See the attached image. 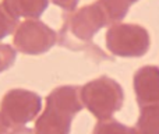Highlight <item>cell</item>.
Segmentation results:
<instances>
[{
	"label": "cell",
	"mask_w": 159,
	"mask_h": 134,
	"mask_svg": "<svg viewBox=\"0 0 159 134\" xmlns=\"http://www.w3.org/2000/svg\"><path fill=\"white\" fill-rule=\"evenodd\" d=\"M109 20L98 2L63 14V25L59 31V44L74 52H87L89 56L106 60V55L95 46L93 36L107 27Z\"/></svg>",
	"instance_id": "6da1fadb"
},
{
	"label": "cell",
	"mask_w": 159,
	"mask_h": 134,
	"mask_svg": "<svg viewBox=\"0 0 159 134\" xmlns=\"http://www.w3.org/2000/svg\"><path fill=\"white\" fill-rule=\"evenodd\" d=\"M81 87L61 85L46 96V106L35 123V134H70L74 116L81 112Z\"/></svg>",
	"instance_id": "7a4b0ae2"
},
{
	"label": "cell",
	"mask_w": 159,
	"mask_h": 134,
	"mask_svg": "<svg viewBox=\"0 0 159 134\" xmlns=\"http://www.w3.org/2000/svg\"><path fill=\"white\" fill-rule=\"evenodd\" d=\"M81 101L98 120H109L123 106L124 92L117 81L101 76L81 87Z\"/></svg>",
	"instance_id": "3957f363"
},
{
	"label": "cell",
	"mask_w": 159,
	"mask_h": 134,
	"mask_svg": "<svg viewBox=\"0 0 159 134\" xmlns=\"http://www.w3.org/2000/svg\"><path fill=\"white\" fill-rule=\"evenodd\" d=\"M149 32L138 24H113L106 32V48L119 58H141L149 50Z\"/></svg>",
	"instance_id": "277c9868"
},
{
	"label": "cell",
	"mask_w": 159,
	"mask_h": 134,
	"mask_svg": "<svg viewBox=\"0 0 159 134\" xmlns=\"http://www.w3.org/2000/svg\"><path fill=\"white\" fill-rule=\"evenodd\" d=\"M17 22L18 20L11 16L4 8V6L0 4V41H3L6 36H8L16 31Z\"/></svg>",
	"instance_id": "8fae6325"
},
{
	"label": "cell",
	"mask_w": 159,
	"mask_h": 134,
	"mask_svg": "<svg viewBox=\"0 0 159 134\" xmlns=\"http://www.w3.org/2000/svg\"><path fill=\"white\" fill-rule=\"evenodd\" d=\"M96 2L103 8L110 25L120 22L127 16L130 6L133 4L131 0H96Z\"/></svg>",
	"instance_id": "9c48e42d"
},
{
	"label": "cell",
	"mask_w": 159,
	"mask_h": 134,
	"mask_svg": "<svg viewBox=\"0 0 159 134\" xmlns=\"http://www.w3.org/2000/svg\"><path fill=\"white\" fill-rule=\"evenodd\" d=\"M134 92L140 112L159 110V67L144 66L135 71Z\"/></svg>",
	"instance_id": "52a82bcc"
},
{
	"label": "cell",
	"mask_w": 159,
	"mask_h": 134,
	"mask_svg": "<svg viewBox=\"0 0 159 134\" xmlns=\"http://www.w3.org/2000/svg\"><path fill=\"white\" fill-rule=\"evenodd\" d=\"M92 134H133V127H127L113 119L99 120V123L93 127Z\"/></svg>",
	"instance_id": "30bf717a"
},
{
	"label": "cell",
	"mask_w": 159,
	"mask_h": 134,
	"mask_svg": "<svg viewBox=\"0 0 159 134\" xmlns=\"http://www.w3.org/2000/svg\"><path fill=\"white\" fill-rule=\"evenodd\" d=\"M42 109V98L32 91L14 88L4 94L0 102V118L8 127L25 126Z\"/></svg>",
	"instance_id": "5b68a950"
},
{
	"label": "cell",
	"mask_w": 159,
	"mask_h": 134,
	"mask_svg": "<svg viewBox=\"0 0 159 134\" xmlns=\"http://www.w3.org/2000/svg\"><path fill=\"white\" fill-rule=\"evenodd\" d=\"M2 4L17 20H38L48 8L49 0H3Z\"/></svg>",
	"instance_id": "ba28073f"
},
{
	"label": "cell",
	"mask_w": 159,
	"mask_h": 134,
	"mask_svg": "<svg viewBox=\"0 0 159 134\" xmlns=\"http://www.w3.org/2000/svg\"><path fill=\"white\" fill-rule=\"evenodd\" d=\"M133 134H140V133H138V132H137V130H135V129H134V127H133Z\"/></svg>",
	"instance_id": "9a60e30c"
},
{
	"label": "cell",
	"mask_w": 159,
	"mask_h": 134,
	"mask_svg": "<svg viewBox=\"0 0 159 134\" xmlns=\"http://www.w3.org/2000/svg\"><path fill=\"white\" fill-rule=\"evenodd\" d=\"M14 133V127H8L3 123L2 118H0V134H13Z\"/></svg>",
	"instance_id": "5bb4252c"
},
{
	"label": "cell",
	"mask_w": 159,
	"mask_h": 134,
	"mask_svg": "<svg viewBox=\"0 0 159 134\" xmlns=\"http://www.w3.org/2000/svg\"><path fill=\"white\" fill-rule=\"evenodd\" d=\"M52 2L55 6L63 8L64 11H74L80 0H52Z\"/></svg>",
	"instance_id": "4fadbf2b"
},
{
	"label": "cell",
	"mask_w": 159,
	"mask_h": 134,
	"mask_svg": "<svg viewBox=\"0 0 159 134\" xmlns=\"http://www.w3.org/2000/svg\"><path fill=\"white\" fill-rule=\"evenodd\" d=\"M57 42V32L39 20H25L16 28L13 45L18 52L30 56L43 55Z\"/></svg>",
	"instance_id": "8992f818"
},
{
	"label": "cell",
	"mask_w": 159,
	"mask_h": 134,
	"mask_svg": "<svg viewBox=\"0 0 159 134\" xmlns=\"http://www.w3.org/2000/svg\"><path fill=\"white\" fill-rule=\"evenodd\" d=\"M16 49L10 45H0V73L8 70L16 62Z\"/></svg>",
	"instance_id": "7c38bea8"
},
{
	"label": "cell",
	"mask_w": 159,
	"mask_h": 134,
	"mask_svg": "<svg viewBox=\"0 0 159 134\" xmlns=\"http://www.w3.org/2000/svg\"><path fill=\"white\" fill-rule=\"evenodd\" d=\"M135 2H138V0H131V3H135Z\"/></svg>",
	"instance_id": "2e32d148"
}]
</instances>
